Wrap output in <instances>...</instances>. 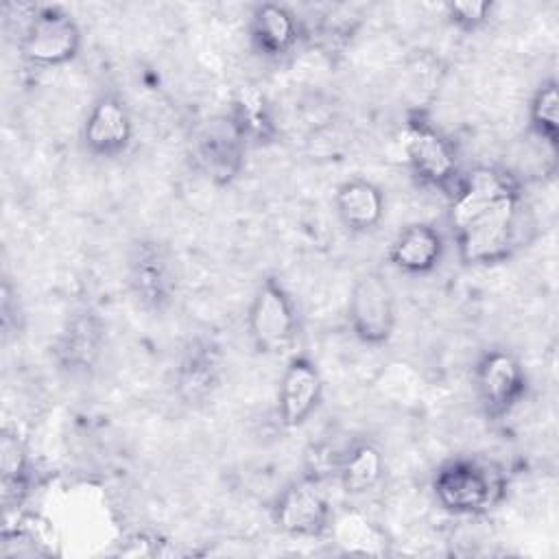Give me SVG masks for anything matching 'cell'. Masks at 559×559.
Listing matches in <instances>:
<instances>
[{
    "instance_id": "17",
    "label": "cell",
    "mask_w": 559,
    "mask_h": 559,
    "mask_svg": "<svg viewBox=\"0 0 559 559\" xmlns=\"http://www.w3.org/2000/svg\"><path fill=\"white\" fill-rule=\"evenodd\" d=\"M445 253L443 234L430 223H411L397 231L389 247V262L406 275L432 273Z\"/></svg>"
},
{
    "instance_id": "3",
    "label": "cell",
    "mask_w": 559,
    "mask_h": 559,
    "mask_svg": "<svg viewBox=\"0 0 559 559\" xmlns=\"http://www.w3.org/2000/svg\"><path fill=\"white\" fill-rule=\"evenodd\" d=\"M127 288L148 314H164L173 308L179 293L177 260L168 245L157 238H138L127 249Z\"/></svg>"
},
{
    "instance_id": "19",
    "label": "cell",
    "mask_w": 559,
    "mask_h": 559,
    "mask_svg": "<svg viewBox=\"0 0 559 559\" xmlns=\"http://www.w3.org/2000/svg\"><path fill=\"white\" fill-rule=\"evenodd\" d=\"M225 114L231 118L249 146H266L277 142L280 129L273 116V107L260 87L249 83L240 85L234 92Z\"/></svg>"
},
{
    "instance_id": "18",
    "label": "cell",
    "mask_w": 559,
    "mask_h": 559,
    "mask_svg": "<svg viewBox=\"0 0 559 559\" xmlns=\"http://www.w3.org/2000/svg\"><path fill=\"white\" fill-rule=\"evenodd\" d=\"M384 192L365 177H352L334 190V212L352 234L373 231L384 218Z\"/></svg>"
},
{
    "instance_id": "6",
    "label": "cell",
    "mask_w": 559,
    "mask_h": 559,
    "mask_svg": "<svg viewBox=\"0 0 559 559\" xmlns=\"http://www.w3.org/2000/svg\"><path fill=\"white\" fill-rule=\"evenodd\" d=\"M402 153L413 170V175L443 192L448 199L452 197L461 168L456 162V153L452 142L428 120L421 111H411L402 127Z\"/></svg>"
},
{
    "instance_id": "25",
    "label": "cell",
    "mask_w": 559,
    "mask_h": 559,
    "mask_svg": "<svg viewBox=\"0 0 559 559\" xmlns=\"http://www.w3.org/2000/svg\"><path fill=\"white\" fill-rule=\"evenodd\" d=\"M0 325L4 341H9V336L17 334L20 330V301L9 280H4L0 288Z\"/></svg>"
},
{
    "instance_id": "2",
    "label": "cell",
    "mask_w": 559,
    "mask_h": 559,
    "mask_svg": "<svg viewBox=\"0 0 559 559\" xmlns=\"http://www.w3.org/2000/svg\"><path fill=\"white\" fill-rule=\"evenodd\" d=\"M520 203L522 192H513L452 229L459 260L469 266H491L511 258L518 245Z\"/></svg>"
},
{
    "instance_id": "1",
    "label": "cell",
    "mask_w": 559,
    "mask_h": 559,
    "mask_svg": "<svg viewBox=\"0 0 559 559\" xmlns=\"http://www.w3.org/2000/svg\"><path fill=\"white\" fill-rule=\"evenodd\" d=\"M437 504L452 515H483L496 509L507 493V478L487 459L450 456L430 480Z\"/></svg>"
},
{
    "instance_id": "23",
    "label": "cell",
    "mask_w": 559,
    "mask_h": 559,
    "mask_svg": "<svg viewBox=\"0 0 559 559\" xmlns=\"http://www.w3.org/2000/svg\"><path fill=\"white\" fill-rule=\"evenodd\" d=\"M336 533L338 544L345 546L349 552H360V555H384L386 542L382 535L365 520V518H341L332 522L330 533Z\"/></svg>"
},
{
    "instance_id": "14",
    "label": "cell",
    "mask_w": 559,
    "mask_h": 559,
    "mask_svg": "<svg viewBox=\"0 0 559 559\" xmlns=\"http://www.w3.org/2000/svg\"><path fill=\"white\" fill-rule=\"evenodd\" d=\"M323 378L306 354H293L277 384V419L284 428H301L321 406Z\"/></svg>"
},
{
    "instance_id": "22",
    "label": "cell",
    "mask_w": 559,
    "mask_h": 559,
    "mask_svg": "<svg viewBox=\"0 0 559 559\" xmlns=\"http://www.w3.org/2000/svg\"><path fill=\"white\" fill-rule=\"evenodd\" d=\"M528 127L552 151L559 146V90L555 79L542 81L533 92L528 103Z\"/></svg>"
},
{
    "instance_id": "24",
    "label": "cell",
    "mask_w": 559,
    "mask_h": 559,
    "mask_svg": "<svg viewBox=\"0 0 559 559\" xmlns=\"http://www.w3.org/2000/svg\"><path fill=\"white\" fill-rule=\"evenodd\" d=\"M445 20L450 26H454L461 33H476L480 31L491 13H493V2L489 0H454L443 4Z\"/></svg>"
},
{
    "instance_id": "21",
    "label": "cell",
    "mask_w": 559,
    "mask_h": 559,
    "mask_svg": "<svg viewBox=\"0 0 559 559\" xmlns=\"http://www.w3.org/2000/svg\"><path fill=\"white\" fill-rule=\"evenodd\" d=\"M384 476V456L371 441H356L343 450L336 478L347 496L373 491Z\"/></svg>"
},
{
    "instance_id": "8",
    "label": "cell",
    "mask_w": 559,
    "mask_h": 559,
    "mask_svg": "<svg viewBox=\"0 0 559 559\" xmlns=\"http://www.w3.org/2000/svg\"><path fill=\"white\" fill-rule=\"evenodd\" d=\"M474 391L487 419H504L528 393L522 360L504 347L485 349L474 367Z\"/></svg>"
},
{
    "instance_id": "15",
    "label": "cell",
    "mask_w": 559,
    "mask_h": 559,
    "mask_svg": "<svg viewBox=\"0 0 559 559\" xmlns=\"http://www.w3.org/2000/svg\"><path fill=\"white\" fill-rule=\"evenodd\" d=\"M513 192H520V186L513 175L496 166H474L472 170L461 175L450 197V227L456 229L472 216L480 214L483 210L491 207L493 203Z\"/></svg>"
},
{
    "instance_id": "16",
    "label": "cell",
    "mask_w": 559,
    "mask_h": 559,
    "mask_svg": "<svg viewBox=\"0 0 559 559\" xmlns=\"http://www.w3.org/2000/svg\"><path fill=\"white\" fill-rule=\"evenodd\" d=\"M299 17L284 4L262 2L249 20V44L266 61H282L295 52L301 39Z\"/></svg>"
},
{
    "instance_id": "4",
    "label": "cell",
    "mask_w": 559,
    "mask_h": 559,
    "mask_svg": "<svg viewBox=\"0 0 559 559\" xmlns=\"http://www.w3.org/2000/svg\"><path fill=\"white\" fill-rule=\"evenodd\" d=\"M81 44V26L59 4H35L17 31V50L35 68H61L74 61Z\"/></svg>"
},
{
    "instance_id": "7",
    "label": "cell",
    "mask_w": 559,
    "mask_h": 559,
    "mask_svg": "<svg viewBox=\"0 0 559 559\" xmlns=\"http://www.w3.org/2000/svg\"><path fill=\"white\" fill-rule=\"evenodd\" d=\"M347 323L362 345L382 347L393 338L397 304L382 271L369 269L354 280L347 297Z\"/></svg>"
},
{
    "instance_id": "20",
    "label": "cell",
    "mask_w": 559,
    "mask_h": 559,
    "mask_svg": "<svg viewBox=\"0 0 559 559\" xmlns=\"http://www.w3.org/2000/svg\"><path fill=\"white\" fill-rule=\"evenodd\" d=\"M33 465L17 430L2 428L0 437V498L4 513L20 511L31 496Z\"/></svg>"
},
{
    "instance_id": "11",
    "label": "cell",
    "mask_w": 559,
    "mask_h": 559,
    "mask_svg": "<svg viewBox=\"0 0 559 559\" xmlns=\"http://www.w3.org/2000/svg\"><path fill=\"white\" fill-rule=\"evenodd\" d=\"M103 349L105 321L92 306H79L63 321L52 343V358L61 373L79 380L92 376Z\"/></svg>"
},
{
    "instance_id": "12",
    "label": "cell",
    "mask_w": 559,
    "mask_h": 559,
    "mask_svg": "<svg viewBox=\"0 0 559 559\" xmlns=\"http://www.w3.org/2000/svg\"><path fill=\"white\" fill-rule=\"evenodd\" d=\"M225 354L210 334L192 336L175 365V395L181 404L197 408L214 397L223 382Z\"/></svg>"
},
{
    "instance_id": "9",
    "label": "cell",
    "mask_w": 559,
    "mask_h": 559,
    "mask_svg": "<svg viewBox=\"0 0 559 559\" xmlns=\"http://www.w3.org/2000/svg\"><path fill=\"white\" fill-rule=\"evenodd\" d=\"M249 144L227 114L205 120L192 135V164L216 188L231 186L245 170Z\"/></svg>"
},
{
    "instance_id": "5",
    "label": "cell",
    "mask_w": 559,
    "mask_h": 559,
    "mask_svg": "<svg viewBox=\"0 0 559 559\" xmlns=\"http://www.w3.org/2000/svg\"><path fill=\"white\" fill-rule=\"evenodd\" d=\"M247 334L258 354H282L299 334V312L293 295L275 275H264L247 308Z\"/></svg>"
},
{
    "instance_id": "13",
    "label": "cell",
    "mask_w": 559,
    "mask_h": 559,
    "mask_svg": "<svg viewBox=\"0 0 559 559\" xmlns=\"http://www.w3.org/2000/svg\"><path fill=\"white\" fill-rule=\"evenodd\" d=\"M133 142V118L127 103L103 92L87 109L81 127V146L94 159H118Z\"/></svg>"
},
{
    "instance_id": "10",
    "label": "cell",
    "mask_w": 559,
    "mask_h": 559,
    "mask_svg": "<svg viewBox=\"0 0 559 559\" xmlns=\"http://www.w3.org/2000/svg\"><path fill=\"white\" fill-rule=\"evenodd\" d=\"M275 526L297 539H319L330 533L334 522L332 504L321 489V480L301 476L288 483L273 502Z\"/></svg>"
}]
</instances>
